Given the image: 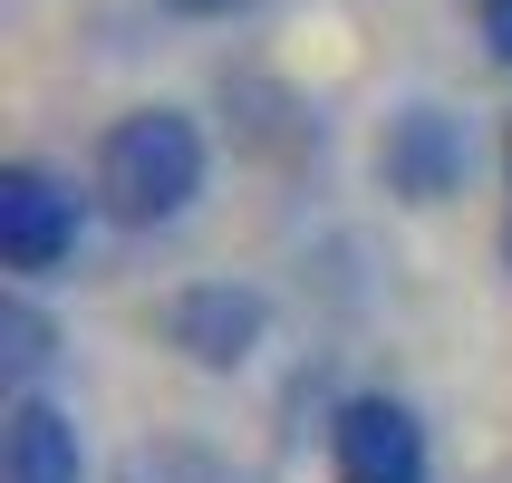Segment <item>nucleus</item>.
<instances>
[{
  "mask_svg": "<svg viewBox=\"0 0 512 483\" xmlns=\"http://www.w3.org/2000/svg\"><path fill=\"white\" fill-rule=\"evenodd\" d=\"M377 174H387V194H406V203H445V194L464 184V126H455L445 107H406V116H387Z\"/></svg>",
  "mask_w": 512,
  "mask_h": 483,
  "instance_id": "nucleus-5",
  "label": "nucleus"
},
{
  "mask_svg": "<svg viewBox=\"0 0 512 483\" xmlns=\"http://www.w3.org/2000/svg\"><path fill=\"white\" fill-rule=\"evenodd\" d=\"M0 339H10V368H39V358H49V329H39V310H29V300H10V310H0Z\"/></svg>",
  "mask_w": 512,
  "mask_h": 483,
  "instance_id": "nucleus-8",
  "label": "nucleus"
},
{
  "mask_svg": "<svg viewBox=\"0 0 512 483\" xmlns=\"http://www.w3.org/2000/svg\"><path fill=\"white\" fill-rule=\"evenodd\" d=\"M194 194H203V136H194V116L136 107V116L107 126V145H97V203H107L126 232L174 223Z\"/></svg>",
  "mask_w": 512,
  "mask_h": 483,
  "instance_id": "nucleus-1",
  "label": "nucleus"
},
{
  "mask_svg": "<svg viewBox=\"0 0 512 483\" xmlns=\"http://www.w3.org/2000/svg\"><path fill=\"white\" fill-rule=\"evenodd\" d=\"M271 329L261 290H232V281H203V290H174L165 300V339L194 358V368H242Z\"/></svg>",
  "mask_w": 512,
  "mask_h": 483,
  "instance_id": "nucleus-4",
  "label": "nucleus"
},
{
  "mask_svg": "<svg viewBox=\"0 0 512 483\" xmlns=\"http://www.w3.org/2000/svg\"><path fill=\"white\" fill-rule=\"evenodd\" d=\"M165 10H184V20H232V10H252V0H165Z\"/></svg>",
  "mask_w": 512,
  "mask_h": 483,
  "instance_id": "nucleus-10",
  "label": "nucleus"
},
{
  "mask_svg": "<svg viewBox=\"0 0 512 483\" xmlns=\"http://www.w3.org/2000/svg\"><path fill=\"white\" fill-rule=\"evenodd\" d=\"M484 49L512 68V0H484Z\"/></svg>",
  "mask_w": 512,
  "mask_h": 483,
  "instance_id": "nucleus-9",
  "label": "nucleus"
},
{
  "mask_svg": "<svg viewBox=\"0 0 512 483\" xmlns=\"http://www.w3.org/2000/svg\"><path fill=\"white\" fill-rule=\"evenodd\" d=\"M329 474L339 483H426V426L397 397H358L329 426Z\"/></svg>",
  "mask_w": 512,
  "mask_h": 483,
  "instance_id": "nucleus-3",
  "label": "nucleus"
},
{
  "mask_svg": "<svg viewBox=\"0 0 512 483\" xmlns=\"http://www.w3.org/2000/svg\"><path fill=\"white\" fill-rule=\"evenodd\" d=\"M0 483H87L78 426H68L49 397H20V406H10V435H0Z\"/></svg>",
  "mask_w": 512,
  "mask_h": 483,
  "instance_id": "nucleus-6",
  "label": "nucleus"
},
{
  "mask_svg": "<svg viewBox=\"0 0 512 483\" xmlns=\"http://www.w3.org/2000/svg\"><path fill=\"white\" fill-rule=\"evenodd\" d=\"M78 252V194L39 165H0V261L20 281H49Z\"/></svg>",
  "mask_w": 512,
  "mask_h": 483,
  "instance_id": "nucleus-2",
  "label": "nucleus"
},
{
  "mask_svg": "<svg viewBox=\"0 0 512 483\" xmlns=\"http://www.w3.org/2000/svg\"><path fill=\"white\" fill-rule=\"evenodd\" d=\"M126 483H223L203 455H184V445H165V455H136L126 464Z\"/></svg>",
  "mask_w": 512,
  "mask_h": 483,
  "instance_id": "nucleus-7",
  "label": "nucleus"
}]
</instances>
